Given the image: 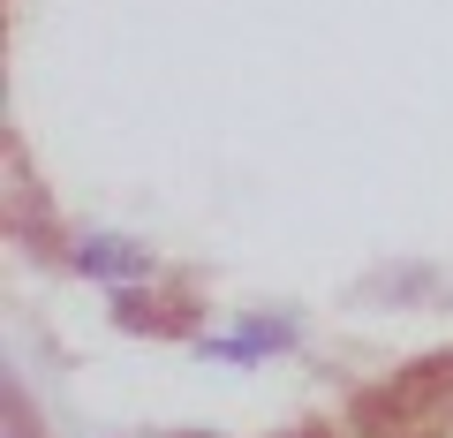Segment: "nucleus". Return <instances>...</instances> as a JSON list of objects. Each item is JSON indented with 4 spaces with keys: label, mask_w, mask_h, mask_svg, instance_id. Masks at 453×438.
Segmentation results:
<instances>
[{
    "label": "nucleus",
    "mask_w": 453,
    "mask_h": 438,
    "mask_svg": "<svg viewBox=\"0 0 453 438\" xmlns=\"http://www.w3.org/2000/svg\"><path fill=\"white\" fill-rule=\"evenodd\" d=\"M76 273L106 280V288H129V280H151V250L129 242V234H83L76 242Z\"/></svg>",
    "instance_id": "1"
}]
</instances>
